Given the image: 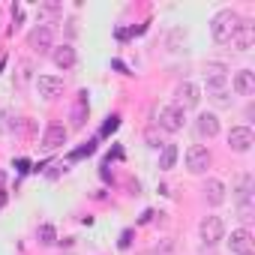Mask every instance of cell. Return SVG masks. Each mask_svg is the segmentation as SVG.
Instances as JSON below:
<instances>
[{"label": "cell", "instance_id": "1", "mask_svg": "<svg viewBox=\"0 0 255 255\" xmlns=\"http://www.w3.org/2000/svg\"><path fill=\"white\" fill-rule=\"evenodd\" d=\"M237 24H240V15H237L234 9H222V12L213 15V21H210V33H213L216 42H228L231 33L237 30Z\"/></svg>", "mask_w": 255, "mask_h": 255}, {"label": "cell", "instance_id": "2", "mask_svg": "<svg viewBox=\"0 0 255 255\" xmlns=\"http://www.w3.org/2000/svg\"><path fill=\"white\" fill-rule=\"evenodd\" d=\"M27 45L36 51V54H48L54 51V30L48 24H36L30 33H27Z\"/></svg>", "mask_w": 255, "mask_h": 255}, {"label": "cell", "instance_id": "3", "mask_svg": "<svg viewBox=\"0 0 255 255\" xmlns=\"http://www.w3.org/2000/svg\"><path fill=\"white\" fill-rule=\"evenodd\" d=\"M198 237H201L204 246H216L225 237V222L219 216H204L201 225H198Z\"/></svg>", "mask_w": 255, "mask_h": 255}, {"label": "cell", "instance_id": "4", "mask_svg": "<svg viewBox=\"0 0 255 255\" xmlns=\"http://www.w3.org/2000/svg\"><path fill=\"white\" fill-rule=\"evenodd\" d=\"M183 123H186V111L180 108V105H165L162 111H159V129H165V132H180L183 129Z\"/></svg>", "mask_w": 255, "mask_h": 255}, {"label": "cell", "instance_id": "5", "mask_svg": "<svg viewBox=\"0 0 255 255\" xmlns=\"http://www.w3.org/2000/svg\"><path fill=\"white\" fill-rule=\"evenodd\" d=\"M210 168V150L204 144H192L186 150V171L189 174H204Z\"/></svg>", "mask_w": 255, "mask_h": 255}, {"label": "cell", "instance_id": "6", "mask_svg": "<svg viewBox=\"0 0 255 255\" xmlns=\"http://www.w3.org/2000/svg\"><path fill=\"white\" fill-rule=\"evenodd\" d=\"M255 144V135L249 126H231V132H228V147L234 153H249Z\"/></svg>", "mask_w": 255, "mask_h": 255}, {"label": "cell", "instance_id": "7", "mask_svg": "<svg viewBox=\"0 0 255 255\" xmlns=\"http://www.w3.org/2000/svg\"><path fill=\"white\" fill-rule=\"evenodd\" d=\"M228 42H231V48H234V51H249V48H252V42H255V24L240 18V24H237V30L231 33V39H228Z\"/></svg>", "mask_w": 255, "mask_h": 255}, {"label": "cell", "instance_id": "8", "mask_svg": "<svg viewBox=\"0 0 255 255\" xmlns=\"http://www.w3.org/2000/svg\"><path fill=\"white\" fill-rule=\"evenodd\" d=\"M36 90H39V96L45 102H54L63 93V78H57V75H39L36 78Z\"/></svg>", "mask_w": 255, "mask_h": 255}, {"label": "cell", "instance_id": "9", "mask_svg": "<svg viewBox=\"0 0 255 255\" xmlns=\"http://www.w3.org/2000/svg\"><path fill=\"white\" fill-rule=\"evenodd\" d=\"M69 141V129L63 123H48V129H45V135H42V147H48V150H57V147H63Z\"/></svg>", "mask_w": 255, "mask_h": 255}, {"label": "cell", "instance_id": "10", "mask_svg": "<svg viewBox=\"0 0 255 255\" xmlns=\"http://www.w3.org/2000/svg\"><path fill=\"white\" fill-rule=\"evenodd\" d=\"M195 132H198V138H216L219 135V117L210 111H201L195 117Z\"/></svg>", "mask_w": 255, "mask_h": 255}, {"label": "cell", "instance_id": "11", "mask_svg": "<svg viewBox=\"0 0 255 255\" xmlns=\"http://www.w3.org/2000/svg\"><path fill=\"white\" fill-rule=\"evenodd\" d=\"M252 246H255V240H252V234H249L246 228L231 231V237H228V249H231L234 255H252Z\"/></svg>", "mask_w": 255, "mask_h": 255}, {"label": "cell", "instance_id": "12", "mask_svg": "<svg viewBox=\"0 0 255 255\" xmlns=\"http://www.w3.org/2000/svg\"><path fill=\"white\" fill-rule=\"evenodd\" d=\"M231 87H234L237 96H252V93H255V72H252V69H240V72H234Z\"/></svg>", "mask_w": 255, "mask_h": 255}, {"label": "cell", "instance_id": "13", "mask_svg": "<svg viewBox=\"0 0 255 255\" xmlns=\"http://www.w3.org/2000/svg\"><path fill=\"white\" fill-rule=\"evenodd\" d=\"M198 99H201V90H198V84H192V81H183V84L177 87V102H174V105H180V108L186 111V108H195V105H198Z\"/></svg>", "mask_w": 255, "mask_h": 255}, {"label": "cell", "instance_id": "14", "mask_svg": "<svg viewBox=\"0 0 255 255\" xmlns=\"http://www.w3.org/2000/svg\"><path fill=\"white\" fill-rule=\"evenodd\" d=\"M51 60H54L57 69H72V66L78 63V54H75V48H72L69 42H63V45H57V48L51 51Z\"/></svg>", "mask_w": 255, "mask_h": 255}, {"label": "cell", "instance_id": "15", "mask_svg": "<svg viewBox=\"0 0 255 255\" xmlns=\"http://www.w3.org/2000/svg\"><path fill=\"white\" fill-rule=\"evenodd\" d=\"M87 114H90V102H87V93L81 90V93L75 96V105H72V114H69V120H72V129H84V120H87Z\"/></svg>", "mask_w": 255, "mask_h": 255}, {"label": "cell", "instance_id": "16", "mask_svg": "<svg viewBox=\"0 0 255 255\" xmlns=\"http://www.w3.org/2000/svg\"><path fill=\"white\" fill-rule=\"evenodd\" d=\"M204 78H207V90H210V93L225 90V69H222L219 63H207V66H204Z\"/></svg>", "mask_w": 255, "mask_h": 255}, {"label": "cell", "instance_id": "17", "mask_svg": "<svg viewBox=\"0 0 255 255\" xmlns=\"http://www.w3.org/2000/svg\"><path fill=\"white\" fill-rule=\"evenodd\" d=\"M204 198H207L210 207L225 204V183H222V180H207V183H204Z\"/></svg>", "mask_w": 255, "mask_h": 255}, {"label": "cell", "instance_id": "18", "mask_svg": "<svg viewBox=\"0 0 255 255\" xmlns=\"http://www.w3.org/2000/svg\"><path fill=\"white\" fill-rule=\"evenodd\" d=\"M177 156H180L177 144H162V153H159V168H162V171H171V168L177 165Z\"/></svg>", "mask_w": 255, "mask_h": 255}, {"label": "cell", "instance_id": "19", "mask_svg": "<svg viewBox=\"0 0 255 255\" xmlns=\"http://www.w3.org/2000/svg\"><path fill=\"white\" fill-rule=\"evenodd\" d=\"M36 237H39V243H42V246H51V243H57V228L45 222V225H39Z\"/></svg>", "mask_w": 255, "mask_h": 255}, {"label": "cell", "instance_id": "20", "mask_svg": "<svg viewBox=\"0 0 255 255\" xmlns=\"http://www.w3.org/2000/svg\"><path fill=\"white\" fill-rule=\"evenodd\" d=\"M117 126H120V117H117V114H111V117H108V123L102 126V135H108V132H114V129H117Z\"/></svg>", "mask_w": 255, "mask_h": 255}, {"label": "cell", "instance_id": "21", "mask_svg": "<svg viewBox=\"0 0 255 255\" xmlns=\"http://www.w3.org/2000/svg\"><path fill=\"white\" fill-rule=\"evenodd\" d=\"M129 243H132V231H123L120 234V249H129Z\"/></svg>", "mask_w": 255, "mask_h": 255}, {"label": "cell", "instance_id": "22", "mask_svg": "<svg viewBox=\"0 0 255 255\" xmlns=\"http://www.w3.org/2000/svg\"><path fill=\"white\" fill-rule=\"evenodd\" d=\"M42 12H45V15H57V12H60V3H45Z\"/></svg>", "mask_w": 255, "mask_h": 255}, {"label": "cell", "instance_id": "23", "mask_svg": "<svg viewBox=\"0 0 255 255\" xmlns=\"http://www.w3.org/2000/svg\"><path fill=\"white\" fill-rule=\"evenodd\" d=\"M3 186H6V174L0 171V192H3Z\"/></svg>", "mask_w": 255, "mask_h": 255}]
</instances>
